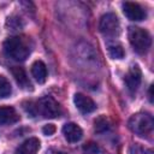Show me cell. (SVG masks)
<instances>
[{
    "mask_svg": "<svg viewBox=\"0 0 154 154\" xmlns=\"http://www.w3.org/2000/svg\"><path fill=\"white\" fill-rule=\"evenodd\" d=\"M4 53L6 57L16 61H23L29 57L30 48L22 37L11 36L4 42Z\"/></svg>",
    "mask_w": 154,
    "mask_h": 154,
    "instance_id": "1",
    "label": "cell"
},
{
    "mask_svg": "<svg viewBox=\"0 0 154 154\" xmlns=\"http://www.w3.org/2000/svg\"><path fill=\"white\" fill-rule=\"evenodd\" d=\"M128 36H129V41L131 46L138 53H146L152 45V38H150L149 32L142 28L130 26Z\"/></svg>",
    "mask_w": 154,
    "mask_h": 154,
    "instance_id": "2",
    "label": "cell"
},
{
    "mask_svg": "<svg viewBox=\"0 0 154 154\" xmlns=\"http://www.w3.org/2000/svg\"><path fill=\"white\" fill-rule=\"evenodd\" d=\"M129 128L138 136H146L152 132L154 128V120L148 113H136L129 119Z\"/></svg>",
    "mask_w": 154,
    "mask_h": 154,
    "instance_id": "3",
    "label": "cell"
},
{
    "mask_svg": "<svg viewBox=\"0 0 154 154\" xmlns=\"http://www.w3.org/2000/svg\"><path fill=\"white\" fill-rule=\"evenodd\" d=\"M36 112L43 118L53 119L61 114V108L52 96H43L36 102Z\"/></svg>",
    "mask_w": 154,
    "mask_h": 154,
    "instance_id": "4",
    "label": "cell"
},
{
    "mask_svg": "<svg viewBox=\"0 0 154 154\" xmlns=\"http://www.w3.org/2000/svg\"><path fill=\"white\" fill-rule=\"evenodd\" d=\"M99 29L105 36H116L119 34V20L114 13H106L101 17Z\"/></svg>",
    "mask_w": 154,
    "mask_h": 154,
    "instance_id": "5",
    "label": "cell"
},
{
    "mask_svg": "<svg viewBox=\"0 0 154 154\" xmlns=\"http://www.w3.org/2000/svg\"><path fill=\"white\" fill-rule=\"evenodd\" d=\"M123 12L124 14L130 19V20H143L146 18V11L136 2H131V1H125L123 4Z\"/></svg>",
    "mask_w": 154,
    "mask_h": 154,
    "instance_id": "6",
    "label": "cell"
},
{
    "mask_svg": "<svg viewBox=\"0 0 154 154\" xmlns=\"http://www.w3.org/2000/svg\"><path fill=\"white\" fill-rule=\"evenodd\" d=\"M142 81V72L137 65H132L125 75V84L130 91H135Z\"/></svg>",
    "mask_w": 154,
    "mask_h": 154,
    "instance_id": "7",
    "label": "cell"
},
{
    "mask_svg": "<svg viewBox=\"0 0 154 154\" xmlns=\"http://www.w3.org/2000/svg\"><path fill=\"white\" fill-rule=\"evenodd\" d=\"M73 102L76 105V107L82 112V113H90L93 111H95L96 108V105L95 102L87 95L84 94H81V93H77L75 94L73 96Z\"/></svg>",
    "mask_w": 154,
    "mask_h": 154,
    "instance_id": "8",
    "label": "cell"
},
{
    "mask_svg": "<svg viewBox=\"0 0 154 154\" xmlns=\"http://www.w3.org/2000/svg\"><path fill=\"white\" fill-rule=\"evenodd\" d=\"M63 134H64L65 138L71 143L78 142L83 136L82 129L75 123H66L63 126Z\"/></svg>",
    "mask_w": 154,
    "mask_h": 154,
    "instance_id": "9",
    "label": "cell"
},
{
    "mask_svg": "<svg viewBox=\"0 0 154 154\" xmlns=\"http://www.w3.org/2000/svg\"><path fill=\"white\" fill-rule=\"evenodd\" d=\"M19 120V114L11 106H0V124H14Z\"/></svg>",
    "mask_w": 154,
    "mask_h": 154,
    "instance_id": "10",
    "label": "cell"
},
{
    "mask_svg": "<svg viewBox=\"0 0 154 154\" xmlns=\"http://www.w3.org/2000/svg\"><path fill=\"white\" fill-rule=\"evenodd\" d=\"M40 149V141L36 137L25 140L14 152V154H36Z\"/></svg>",
    "mask_w": 154,
    "mask_h": 154,
    "instance_id": "11",
    "label": "cell"
},
{
    "mask_svg": "<svg viewBox=\"0 0 154 154\" xmlns=\"http://www.w3.org/2000/svg\"><path fill=\"white\" fill-rule=\"evenodd\" d=\"M11 72H12V76L14 77L17 84H18L22 89H25V90L31 89V82L29 81L28 75H26V72H25V70H24L23 67L13 66V67L11 69Z\"/></svg>",
    "mask_w": 154,
    "mask_h": 154,
    "instance_id": "12",
    "label": "cell"
},
{
    "mask_svg": "<svg viewBox=\"0 0 154 154\" xmlns=\"http://www.w3.org/2000/svg\"><path fill=\"white\" fill-rule=\"evenodd\" d=\"M31 75L38 83H45L47 78V67L43 61L36 60L31 65Z\"/></svg>",
    "mask_w": 154,
    "mask_h": 154,
    "instance_id": "13",
    "label": "cell"
},
{
    "mask_svg": "<svg viewBox=\"0 0 154 154\" xmlns=\"http://www.w3.org/2000/svg\"><path fill=\"white\" fill-rule=\"evenodd\" d=\"M109 128H111V123H109V119L106 116H99L94 120V130L97 134H103Z\"/></svg>",
    "mask_w": 154,
    "mask_h": 154,
    "instance_id": "14",
    "label": "cell"
},
{
    "mask_svg": "<svg viewBox=\"0 0 154 154\" xmlns=\"http://www.w3.org/2000/svg\"><path fill=\"white\" fill-rule=\"evenodd\" d=\"M12 93V87L11 83L8 82V79L4 76L0 75V99L7 97L10 96Z\"/></svg>",
    "mask_w": 154,
    "mask_h": 154,
    "instance_id": "15",
    "label": "cell"
},
{
    "mask_svg": "<svg viewBox=\"0 0 154 154\" xmlns=\"http://www.w3.org/2000/svg\"><path fill=\"white\" fill-rule=\"evenodd\" d=\"M23 22L22 19L18 17V16H11L7 18L6 20V26L10 29V30H19L23 28Z\"/></svg>",
    "mask_w": 154,
    "mask_h": 154,
    "instance_id": "16",
    "label": "cell"
},
{
    "mask_svg": "<svg viewBox=\"0 0 154 154\" xmlns=\"http://www.w3.org/2000/svg\"><path fill=\"white\" fill-rule=\"evenodd\" d=\"M108 53L111 55V58L113 59H122L125 55V52L123 49V47L120 45H111L108 46Z\"/></svg>",
    "mask_w": 154,
    "mask_h": 154,
    "instance_id": "17",
    "label": "cell"
},
{
    "mask_svg": "<svg viewBox=\"0 0 154 154\" xmlns=\"http://www.w3.org/2000/svg\"><path fill=\"white\" fill-rule=\"evenodd\" d=\"M24 109H25V112H26L29 116H31V117H35V116L37 114V112H36V103H34V102H31V101L24 102Z\"/></svg>",
    "mask_w": 154,
    "mask_h": 154,
    "instance_id": "18",
    "label": "cell"
},
{
    "mask_svg": "<svg viewBox=\"0 0 154 154\" xmlns=\"http://www.w3.org/2000/svg\"><path fill=\"white\" fill-rule=\"evenodd\" d=\"M83 150L85 154H96L99 152V147L96 143H93V142H89L87 143L84 147H83Z\"/></svg>",
    "mask_w": 154,
    "mask_h": 154,
    "instance_id": "19",
    "label": "cell"
},
{
    "mask_svg": "<svg viewBox=\"0 0 154 154\" xmlns=\"http://www.w3.org/2000/svg\"><path fill=\"white\" fill-rule=\"evenodd\" d=\"M42 132L46 135V136H52L54 132H55V126L53 124H47L42 128Z\"/></svg>",
    "mask_w": 154,
    "mask_h": 154,
    "instance_id": "20",
    "label": "cell"
},
{
    "mask_svg": "<svg viewBox=\"0 0 154 154\" xmlns=\"http://www.w3.org/2000/svg\"><path fill=\"white\" fill-rule=\"evenodd\" d=\"M46 154H65L63 152H59V150H55V149H49L46 152Z\"/></svg>",
    "mask_w": 154,
    "mask_h": 154,
    "instance_id": "21",
    "label": "cell"
},
{
    "mask_svg": "<svg viewBox=\"0 0 154 154\" xmlns=\"http://www.w3.org/2000/svg\"><path fill=\"white\" fill-rule=\"evenodd\" d=\"M152 89H153V85H150V88H149V100L150 101L153 100V97H152Z\"/></svg>",
    "mask_w": 154,
    "mask_h": 154,
    "instance_id": "22",
    "label": "cell"
}]
</instances>
